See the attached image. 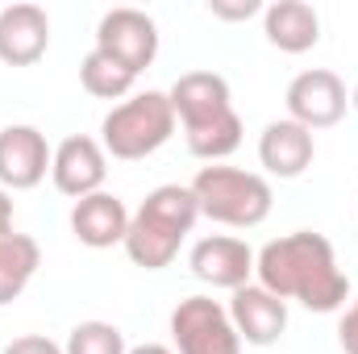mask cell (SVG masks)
Listing matches in <instances>:
<instances>
[{
	"label": "cell",
	"instance_id": "obj_8",
	"mask_svg": "<svg viewBox=\"0 0 358 354\" xmlns=\"http://www.w3.org/2000/svg\"><path fill=\"white\" fill-rule=\"evenodd\" d=\"M283 104H287V117L304 129H329L346 117L350 108V92L342 84L338 71L329 67H313V71H300L287 92H283Z\"/></svg>",
	"mask_w": 358,
	"mask_h": 354
},
{
	"label": "cell",
	"instance_id": "obj_1",
	"mask_svg": "<svg viewBox=\"0 0 358 354\" xmlns=\"http://www.w3.org/2000/svg\"><path fill=\"white\" fill-rule=\"evenodd\" d=\"M255 279L279 300H300L308 313H342L350 275L338 267L334 242L313 229L271 238L255 255Z\"/></svg>",
	"mask_w": 358,
	"mask_h": 354
},
{
	"label": "cell",
	"instance_id": "obj_16",
	"mask_svg": "<svg viewBox=\"0 0 358 354\" xmlns=\"http://www.w3.org/2000/svg\"><path fill=\"white\" fill-rule=\"evenodd\" d=\"M263 34L275 50L304 55L321 42V17L308 0H275L263 8Z\"/></svg>",
	"mask_w": 358,
	"mask_h": 354
},
{
	"label": "cell",
	"instance_id": "obj_24",
	"mask_svg": "<svg viewBox=\"0 0 358 354\" xmlns=\"http://www.w3.org/2000/svg\"><path fill=\"white\" fill-rule=\"evenodd\" d=\"M129 354H176L171 346H163V342H142V346H134Z\"/></svg>",
	"mask_w": 358,
	"mask_h": 354
},
{
	"label": "cell",
	"instance_id": "obj_22",
	"mask_svg": "<svg viewBox=\"0 0 358 354\" xmlns=\"http://www.w3.org/2000/svg\"><path fill=\"white\" fill-rule=\"evenodd\" d=\"M4 354H63V346L50 342L46 334H25V338H13L4 346Z\"/></svg>",
	"mask_w": 358,
	"mask_h": 354
},
{
	"label": "cell",
	"instance_id": "obj_20",
	"mask_svg": "<svg viewBox=\"0 0 358 354\" xmlns=\"http://www.w3.org/2000/svg\"><path fill=\"white\" fill-rule=\"evenodd\" d=\"M208 13L217 21H250L263 13V4L259 0H208Z\"/></svg>",
	"mask_w": 358,
	"mask_h": 354
},
{
	"label": "cell",
	"instance_id": "obj_10",
	"mask_svg": "<svg viewBox=\"0 0 358 354\" xmlns=\"http://www.w3.org/2000/svg\"><path fill=\"white\" fill-rule=\"evenodd\" d=\"M50 142L38 125H4L0 129V187L29 192L50 171Z\"/></svg>",
	"mask_w": 358,
	"mask_h": 354
},
{
	"label": "cell",
	"instance_id": "obj_13",
	"mask_svg": "<svg viewBox=\"0 0 358 354\" xmlns=\"http://www.w3.org/2000/svg\"><path fill=\"white\" fill-rule=\"evenodd\" d=\"M50 46V17L42 4L17 0L0 8V63L8 67H34Z\"/></svg>",
	"mask_w": 358,
	"mask_h": 354
},
{
	"label": "cell",
	"instance_id": "obj_18",
	"mask_svg": "<svg viewBox=\"0 0 358 354\" xmlns=\"http://www.w3.org/2000/svg\"><path fill=\"white\" fill-rule=\"evenodd\" d=\"M134 71H125L117 59H108L104 50H96L92 46L88 55H84V63H80V84L88 96L96 100H125L129 92H134Z\"/></svg>",
	"mask_w": 358,
	"mask_h": 354
},
{
	"label": "cell",
	"instance_id": "obj_15",
	"mask_svg": "<svg viewBox=\"0 0 358 354\" xmlns=\"http://www.w3.org/2000/svg\"><path fill=\"white\" fill-rule=\"evenodd\" d=\"M129 208L121 196L113 192H92L84 200H76L71 208V234L88 246V250H108V246H125L129 234Z\"/></svg>",
	"mask_w": 358,
	"mask_h": 354
},
{
	"label": "cell",
	"instance_id": "obj_3",
	"mask_svg": "<svg viewBox=\"0 0 358 354\" xmlns=\"http://www.w3.org/2000/svg\"><path fill=\"white\" fill-rule=\"evenodd\" d=\"M200 221V204L192 196V187L183 183H163L155 187L138 213L129 217V234H125V255L134 267H146V271H163V267L176 263L183 238L196 229Z\"/></svg>",
	"mask_w": 358,
	"mask_h": 354
},
{
	"label": "cell",
	"instance_id": "obj_17",
	"mask_svg": "<svg viewBox=\"0 0 358 354\" xmlns=\"http://www.w3.org/2000/svg\"><path fill=\"white\" fill-rule=\"evenodd\" d=\"M42 267V246L29 234H0V309L13 304Z\"/></svg>",
	"mask_w": 358,
	"mask_h": 354
},
{
	"label": "cell",
	"instance_id": "obj_9",
	"mask_svg": "<svg viewBox=\"0 0 358 354\" xmlns=\"http://www.w3.org/2000/svg\"><path fill=\"white\" fill-rule=\"evenodd\" d=\"M50 179L63 196L71 200H84L92 192H104V179H108V155L100 146V138L88 134H71L55 146L50 155Z\"/></svg>",
	"mask_w": 358,
	"mask_h": 354
},
{
	"label": "cell",
	"instance_id": "obj_6",
	"mask_svg": "<svg viewBox=\"0 0 358 354\" xmlns=\"http://www.w3.org/2000/svg\"><path fill=\"white\" fill-rule=\"evenodd\" d=\"M171 342L176 354H242L229 309L213 296H187L171 309Z\"/></svg>",
	"mask_w": 358,
	"mask_h": 354
},
{
	"label": "cell",
	"instance_id": "obj_7",
	"mask_svg": "<svg viewBox=\"0 0 358 354\" xmlns=\"http://www.w3.org/2000/svg\"><path fill=\"white\" fill-rule=\"evenodd\" d=\"M96 50L117 59L125 71L142 76L159 59V25L142 8H108L96 25Z\"/></svg>",
	"mask_w": 358,
	"mask_h": 354
},
{
	"label": "cell",
	"instance_id": "obj_5",
	"mask_svg": "<svg viewBox=\"0 0 358 354\" xmlns=\"http://www.w3.org/2000/svg\"><path fill=\"white\" fill-rule=\"evenodd\" d=\"M187 187H192V196L200 204V217H208L217 225H229V229L263 225L271 217V204H275V192H271L267 176L242 171V167H229V163L200 167Z\"/></svg>",
	"mask_w": 358,
	"mask_h": 354
},
{
	"label": "cell",
	"instance_id": "obj_25",
	"mask_svg": "<svg viewBox=\"0 0 358 354\" xmlns=\"http://www.w3.org/2000/svg\"><path fill=\"white\" fill-rule=\"evenodd\" d=\"M350 108H355V113H358V84H355V88H350Z\"/></svg>",
	"mask_w": 358,
	"mask_h": 354
},
{
	"label": "cell",
	"instance_id": "obj_11",
	"mask_svg": "<svg viewBox=\"0 0 358 354\" xmlns=\"http://www.w3.org/2000/svg\"><path fill=\"white\" fill-rule=\"evenodd\" d=\"M187 267L200 283L208 288H225V292H238L255 279V250L242 242V238H229V234H213V238H200L187 255Z\"/></svg>",
	"mask_w": 358,
	"mask_h": 354
},
{
	"label": "cell",
	"instance_id": "obj_14",
	"mask_svg": "<svg viewBox=\"0 0 358 354\" xmlns=\"http://www.w3.org/2000/svg\"><path fill=\"white\" fill-rule=\"evenodd\" d=\"M313 159H317V138H313V129L296 125L292 117L271 121L263 129V138H259V163L275 179L304 176L313 167Z\"/></svg>",
	"mask_w": 358,
	"mask_h": 354
},
{
	"label": "cell",
	"instance_id": "obj_2",
	"mask_svg": "<svg viewBox=\"0 0 358 354\" xmlns=\"http://www.w3.org/2000/svg\"><path fill=\"white\" fill-rule=\"evenodd\" d=\"M171 108L183 125V142L204 163H225L242 146V117L234 108L229 80L217 71H187L171 84Z\"/></svg>",
	"mask_w": 358,
	"mask_h": 354
},
{
	"label": "cell",
	"instance_id": "obj_19",
	"mask_svg": "<svg viewBox=\"0 0 358 354\" xmlns=\"http://www.w3.org/2000/svg\"><path fill=\"white\" fill-rule=\"evenodd\" d=\"M63 354H129V346H125V334L113 321H80L67 334Z\"/></svg>",
	"mask_w": 358,
	"mask_h": 354
},
{
	"label": "cell",
	"instance_id": "obj_21",
	"mask_svg": "<svg viewBox=\"0 0 358 354\" xmlns=\"http://www.w3.org/2000/svg\"><path fill=\"white\" fill-rule=\"evenodd\" d=\"M338 346H342V354H358V296L338 317Z\"/></svg>",
	"mask_w": 358,
	"mask_h": 354
},
{
	"label": "cell",
	"instance_id": "obj_12",
	"mask_svg": "<svg viewBox=\"0 0 358 354\" xmlns=\"http://www.w3.org/2000/svg\"><path fill=\"white\" fill-rule=\"evenodd\" d=\"M225 309H229V321L246 346H275L287 330V300H279L263 283L238 288Z\"/></svg>",
	"mask_w": 358,
	"mask_h": 354
},
{
	"label": "cell",
	"instance_id": "obj_23",
	"mask_svg": "<svg viewBox=\"0 0 358 354\" xmlns=\"http://www.w3.org/2000/svg\"><path fill=\"white\" fill-rule=\"evenodd\" d=\"M0 234H13V192L0 187Z\"/></svg>",
	"mask_w": 358,
	"mask_h": 354
},
{
	"label": "cell",
	"instance_id": "obj_4",
	"mask_svg": "<svg viewBox=\"0 0 358 354\" xmlns=\"http://www.w3.org/2000/svg\"><path fill=\"white\" fill-rule=\"evenodd\" d=\"M179 121L176 108H171V96L167 92H134L125 96L121 104H113L100 121V146L108 159H121V163H138V159H150L155 150H163L171 138H176Z\"/></svg>",
	"mask_w": 358,
	"mask_h": 354
}]
</instances>
